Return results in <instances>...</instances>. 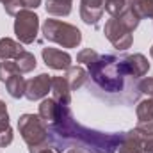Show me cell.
I'll return each instance as SVG.
<instances>
[{"instance_id":"6da1fadb","label":"cell","mask_w":153,"mask_h":153,"mask_svg":"<svg viewBox=\"0 0 153 153\" xmlns=\"http://www.w3.org/2000/svg\"><path fill=\"white\" fill-rule=\"evenodd\" d=\"M52 148L62 152L68 148L93 150L94 153H114V150L123 141L121 134H102L91 128L78 125L68 105H61L59 117L46 125Z\"/></svg>"},{"instance_id":"7a4b0ae2","label":"cell","mask_w":153,"mask_h":153,"mask_svg":"<svg viewBox=\"0 0 153 153\" xmlns=\"http://www.w3.org/2000/svg\"><path fill=\"white\" fill-rule=\"evenodd\" d=\"M91 78L107 93H119L125 87V70L121 59L114 55H98V59L89 64Z\"/></svg>"},{"instance_id":"3957f363","label":"cell","mask_w":153,"mask_h":153,"mask_svg":"<svg viewBox=\"0 0 153 153\" xmlns=\"http://www.w3.org/2000/svg\"><path fill=\"white\" fill-rule=\"evenodd\" d=\"M18 128H20L23 141L29 144L30 153H41L48 148H52L48 126L39 117V114H23L18 119Z\"/></svg>"},{"instance_id":"277c9868","label":"cell","mask_w":153,"mask_h":153,"mask_svg":"<svg viewBox=\"0 0 153 153\" xmlns=\"http://www.w3.org/2000/svg\"><path fill=\"white\" fill-rule=\"evenodd\" d=\"M43 34L48 41H53L62 48H75L82 41V32L61 20H46L43 23Z\"/></svg>"},{"instance_id":"5b68a950","label":"cell","mask_w":153,"mask_h":153,"mask_svg":"<svg viewBox=\"0 0 153 153\" xmlns=\"http://www.w3.org/2000/svg\"><path fill=\"white\" fill-rule=\"evenodd\" d=\"M14 34L20 43L30 45L38 38V29H39V18L36 13L30 9H22L14 16Z\"/></svg>"},{"instance_id":"8992f818","label":"cell","mask_w":153,"mask_h":153,"mask_svg":"<svg viewBox=\"0 0 153 153\" xmlns=\"http://www.w3.org/2000/svg\"><path fill=\"white\" fill-rule=\"evenodd\" d=\"M103 32H105V38L109 39L114 45V48H117V50H126V48L132 46V32L126 30L116 16H112L105 23Z\"/></svg>"},{"instance_id":"52a82bcc","label":"cell","mask_w":153,"mask_h":153,"mask_svg":"<svg viewBox=\"0 0 153 153\" xmlns=\"http://www.w3.org/2000/svg\"><path fill=\"white\" fill-rule=\"evenodd\" d=\"M48 91H52V76L46 75V73H41V75L34 76L32 80L27 82L25 96L30 102H36V100L45 98L48 94Z\"/></svg>"},{"instance_id":"ba28073f","label":"cell","mask_w":153,"mask_h":153,"mask_svg":"<svg viewBox=\"0 0 153 153\" xmlns=\"http://www.w3.org/2000/svg\"><path fill=\"white\" fill-rule=\"evenodd\" d=\"M123 70L126 76H144L150 71V62L143 53H134V55H125L121 57Z\"/></svg>"},{"instance_id":"9c48e42d","label":"cell","mask_w":153,"mask_h":153,"mask_svg":"<svg viewBox=\"0 0 153 153\" xmlns=\"http://www.w3.org/2000/svg\"><path fill=\"white\" fill-rule=\"evenodd\" d=\"M43 61L52 70H68L71 66V57L68 52L57 50V48H43Z\"/></svg>"},{"instance_id":"30bf717a","label":"cell","mask_w":153,"mask_h":153,"mask_svg":"<svg viewBox=\"0 0 153 153\" xmlns=\"http://www.w3.org/2000/svg\"><path fill=\"white\" fill-rule=\"evenodd\" d=\"M103 11V0H80V16L87 25H96Z\"/></svg>"},{"instance_id":"8fae6325","label":"cell","mask_w":153,"mask_h":153,"mask_svg":"<svg viewBox=\"0 0 153 153\" xmlns=\"http://www.w3.org/2000/svg\"><path fill=\"white\" fill-rule=\"evenodd\" d=\"M66 76H52V94L59 105H70L71 93Z\"/></svg>"},{"instance_id":"7c38bea8","label":"cell","mask_w":153,"mask_h":153,"mask_svg":"<svg viewBox=\"0 0 153 153\" xmlns=\"http://www.w3.org/2000/svg\"><path fill=\"white\" fill-rule=\"evenodd\" d=\"M119 153H143V135L137 130H130L123 134V141L119 143Z\"/></svg>"},{"instance_id":"4fadbf2b","label":"cell","mask_w":153,"mask_h":153,"mask_svg":"<svg viewBox=\"0 0 153 153\" xmlns=\"http://www.w3.org/2000/svg\"><path fill=\"white\" fill-rule=\"evenodd\" d=\"M59 112H61V105H59L53 98L43 100L41 105H39V117H41L46 125L53 123V121L59 117Z\"/></svg>"},{"instance_id":"5bb4252c","label":"cell","mask_w":153,"mask_h":153,"mask_svg":"<svg viewBox=\"0 0 153 153\" xmlns=\"http://www.w3.org/2000/svg\"><path fill=\"white\" fill-rule=\"evenodd\" d=\"M22 52H23V46L18 41H13V39H9V38L0 39V59L2 61L16 59Z\"/></svg>"},{"instance_id":"9a60e30c","label":"cell","mask_w":153,"mask_h":153,"mask_svg":"<svg viewBox=\"0 0 153 153\" xmlns=\"http://www.w3.org/2000/svg\"><path fill=\"white\" fill-rule=\"evenodd\" d=\"M73 0H46V13L52 16H68L71 13Z\"/></svg>"},{"instance_id":"2e32d148","label":"cell","mask_w":153,"mask_h":153,"mask_svg":"<svg viewBox=\"0 0 153 153\" xmlns=\"http://www.w3.org/2000/svg\"><path fill=\"white\" fill-rule=\"evenodd\" d=\"M5 87H7V93H9L13 98H22V96H25L27 80L22 76V73H16V75H13L7 82H5Z\"/></svg>"},{"instance_id":"e0dca14e","label":"cell","mask_w":153,"mask_h":153,"mask_svg":"<svg viewBox=\"0 0 153 153\" xmlns=\"http://www.w3.org/2000/svg\"><path fill=\"white\" fill-rule=\"evenodd\" d=\"M87 71L80 66H70L68 68V75H66V80L70 84V89H80L85 82H87Z\"/></svg>"},{"instance_id":"ac0fdd59","label":"cell","mask_w":153,"mask_h":153,"mask_svg":"<svg viewBox=\"0 0 153 153\" xmlns=\"http://www.w3.org/2000/svg\"><path fill=\"white\" fill-rule=\"evenodd\" d=\"M119 22H121V25L126 29V30H130V32H134L135 29H137V25H139V22H141V18L134 13V9H130V7H125L123 9V13L119 14V16H116Z\"/></svg>"},{"instance_id":"d6986e66","label":"cell","mask_w":153,"mask_h":153,"mask_svg":"<svg viewBox=\"0 0 153 153\" xmlns=\"http://www.w3.org/2000/svg\"><path fill=\"white\" fill-rule=\"evenodd\" d=\"M14 62H16L20 73H29V71H32L36 68V57L30 52H25V50L14 59Z\"/></svg>"},{"instance_id":"ffe728a7","label":"cell","mask_w":153,"mask_h":153,"mask_svg":"<svg viewBox=\"0 0 153 153\" xmlns=\"http://www.w3.org/2000/svg\"><path fill=\"white\" fill-rule=\"evenodd\" d=\"M130 9H134L139 18H153V0H135Z\"/></svg>"},{"instance_id":"44dd1931","label":"cell","mask_w":153,"mask_h":153,"mask_svg":"<svg viewBox=\"0 0 153 153\" xmlns=\"http://www.w3.org/2000/svg\"><path fill=\"white\" fill-rule=\"evenodd\" d=\"M137 119L139 121H152L153 119V98L143 100L137 105Z\"/></svg>"},{"instance_id":"7402d4cb","label":"cell","mask_w":153,"mask_h":153,"mask_svg":"<svg viewBox=\"0 0 153 153\" xmlns=\"http://www.w3.org/2000/svg\"><path fill=\"white\" fill-rule=\"evenodd\" d=\"M16 73H20V70H18V66H16L14 61H4V62H0V80L2 82H7L11 76L16 75Z\"/></svg>"},{"instance_id":"603a6c76","label":"cell","mask_w":153,"mask_h":153,"mask_svg":"<svg viewBox=\"0 0 153 153\" xmlns=\"http://www.w3.org/2000/svg\"><path fill=\"white\" fill-rule=\"evenodd\" d=\"M126 7V0H103V9L111 16H119Z\"/></svg>"},{"instance_id":"cb8c5ba5","label":"cell","mask_w":153,"mask_h":153,"mask_svg":"<svg viewBox=\"0 0 153 153\" xmlns=\"http://www.w3.org/2000/svg\"><path fill=\"white\" fill-rule=\"evenodd\" d=\"M96 59H98V53H96L93 48H84V50L76 55V61H78V62H82V64H87V66H89V64H93Z\"/></svg>"},{"instance_id":"d4e9b609","label":"cell","mask_w":153,"mask_h":153,"mask_svg":"<svg viewBox=\"0 0 153 153\" xmlns=\"http://www.w3.org/2000/svg\"><path fill=\"white\" fill-rule=\"evenodd\" d=\"M9 128V114H7V107L5 103L0 100V132Z\"/></svg>"},{"instance_id":"484cf974","label":"cell","mask_w":153,"mask_h":153,"mask_svg":"<svg viewBox=\"0 0 153 153\" xmlns=\"http://www.w3.org/2000/svg\"><path fill=\"white\" fill-rule=\"evenodd\" d=\"M139 91L153 98V78H143L139 82Z\"/></svg>"},{"instance_id":"4316f807","label":"cell","mask_w":153,"mask_h":153,"mask_svg":"<svg viewBox=\"0 0 153 153\" xmlns=\"http://www.w3.org/2000/svg\"><path fill=\"white\" fill-rule=\"evenodd\" d=\"M13 143V130L11 128H5L0 132V148H5Z\"/></svg>"},{"instance_id":"83f0119b","label":"cell","mask_w":153,"mask_h":153,"mask_svg":"<svg viewBox=\"0 0 153 153\" xmlns=\"http://www.w3.org/2000/svg\"><path fill=\"white\" fill-rule=\"evenodd\" d=\"M143 135V153H153V134H141Z\"/></svg>"},{"instance_id":"f1b7e54d","label":"cell","mask_w":153,"mask_h":153,"mask_svg":"<svg viewBox=\"0 0 153 153\" xmlns=\"http://www.w3.org/2000/svg\"><path fill=\"white\" fill-rule=\"evenodd\" d=\"M135 130L141 134H153V119L152 121H139Z\"/></svg>"},{"instance_id":"f546056e","label":"cell","mask_w":153,"mask_h":153,"mask_svg":"<svg viewBox=\"0 0 153 153\" xmlns=\"http://www.w3.org/2000/svg\"><path fill=\"white\" fill-rule=\"evenodd\" d=\"M22 4H23V9H36L41 4V0H22Z\"/></svg>"},{"instance_id":"4dcf8cb0","label":"cell","mask_w":153,"mask_h":153,"mask_svg":"<svg viewBox=\"0 0 153 153\" xmlns=\"http://www.w3.org/2000/svg\"><path fill=\"white\" fill-rule=\"evenodd\" d=\"M66 153H89L87 150H82V148H71V150H68Z\"/></svg>"},{"instance_id":"1f68e13d","label":"cell","mask_w":153,"mask_h":153,"mask_svg":"<svg viewBox=\"0 0 153 153\" xmlns=\"http://www.w3.org/2000/svg\"><path fill=\"white\" fill-rule=\"evenodd\" d=\"M134 2H135V0H126V7H130V5H132Z\"/></svg>"},{"instance_id":"d6a6232c","label":"cell","mask_w":153,"mask_h":153,"mask_svg":"<svg viewBox=\"0 0 153 153\" xmlns=\"http://www.w3.org/2000/svg\"><path fill=\"white\" fill-rule=\"evenodd\" d=\"M41 153H55V152H52V148H48V150H45V152H41Z\"/></svg>"},{"instance_id":"836d02e7","label":"cell","mask_w":153,"mask_h":153,"mask_svg":"<svg viewBox=\"0 0 153 153\" xmlns=\"http://www.w3.org/2000/svg\"><path fill=\"white\" fill-rule=\"evenodd\" d=\"M150 55L153 57V45H152V50H150Z\"/></svg>"},{"instance_id":"e575fe53","label":"cell","mask_w":153,"mask_h":153,"mask_svg":"<svg viewBox=\"0 0 153 153\" xmlns=\"http://www.w3.org/2000/svg\"><path fill=\"white\" fill-rule=\"evenodd\" d=\"M0 2H2V4H5V2H7V0H0Z\"/></svg>"}]
</instances>
